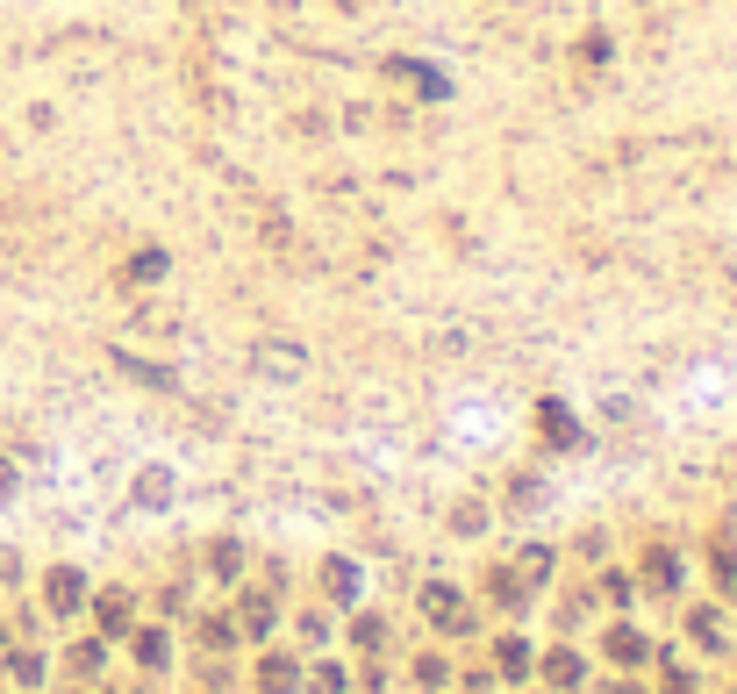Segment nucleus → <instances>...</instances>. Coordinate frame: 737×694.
<instances>
[]
</instances>
